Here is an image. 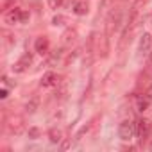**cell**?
Returning a JSON list of instances; mask_svg holds the SVG:
<instances>
[{
  "label": "cell",
  "mask_w": 152,
  "mask_h": 152,
  "mask_svg": "<svg viewBox=\"0 0 152 152\" xmlns=\"http://www.w3.org/2000/svg\"><path fill=\"white\" fill-rule=\"evenodd\" d=\"M52 22H54V25H63V22H66V18L64 16H56Z\"/></svg>",
  "instance_id": "obj_13"
},
{
  "label": "cell",
  "mask_w": 152,
  "mask_h": 152,
  "mask_svg": "<svg viewBox=\"0 0 152 152\" xmlns=\"http://www.w3.org/2000/svg\"><path fill=\"white\" fill-rule=\"evenodd\" d=\"M148 106H150V99H148V97L138 95V97L134 99V107H136V111H140V113H145V111L148 109Z\"/></svg>",
  "instance_id": "obj_9"
},
{
  "label": "cell",
  "mask_w": 152,
  "mask_h": 152,
  "mask_svg": "<svg viewBox=\"0 0 152 152\" xmlns=\"http://www.w3.org/2000/svg\"><path fill=\"white\" fill-rule=\"evenodd\" d=\"M150 48H152V36H150L148 32H145V34L140 38V41H138V56H140V57L148 56Z\"/></svg>",
  "instance_id": "obj_3"
},
{
  "label": "cell",
  "mask_w": 152,
  "mask_h": 152,
  "mask_svg": "<svg viewBox=\"0 0 152 152\" xmlns=\"http://www.w3.org/2000/svg\"><path fill=\"white\" fill-rule=\"evenodd\" d=\"M148 134H150V122L145 120V118H140L136 122V136L143 141V140L148 138Z\"/></svg>",
  "instance_id": "obj_5"
},
{
  "label": "cell",
  "mask_w": 152,
  "mask_h": 152,
  "mask_svg": "<svg viewBox=\"0 0 152 152\" xmlns=\"http://www.w3.org/2000/svg\"><path fill=\"white\" fill-rule=\"evenodd\" d=\"M57 83H59V77H57V73H54V72H47L43 77H41V86L43 88L57 86Z\"/></svg>",
  "instance_id": "obj_7"
},
{
  "label": "cell",
  "mask_w": 152,
  "mask_h": 152,
  "mask_svg": "<svg viewBox=\"0 0 152 152\" xmlns=\"http://www.w3.org/2000/svg\"><path fill=\"white\" fill-rule=\"evenodd\" d=\"M48 136H50V141H52V143H61V140H63V131H61V129H52V131L48 132Z\"/></svg>",
  "instance_id": "obj_12"
},
{
  "label": "cell",
  "mask_w": 152,
  "mask_h": 152,
  "mask_svg": "<svg viewBox=\"0 0 152 152\" xmlns=\"http://www.w3.org/2000/svg\"><path fill=\"white\" fill-rule=\"evenodd\" d=\"M34 48H36V52H38V54H41V56H45V54H48V48H50V43H48V38H47V36H39V38H36V43H34Z\"/></svg>",
  "instance_id": "obj_6"
},
{
  "label": "cell",
  "mask_w": 152,
  "mask_h": 152,
  "mask_svg": "<svg viewBox=\"0 0 152 152\" xmlns=\"http://www.w3.org/2000/svg\"><path fill=\"white\" fill-rule=\"evenodd\" d=\"M0 97H2V99H6V97H7V90H6V88L0 91Z\"/></svg>",
  "instance_id": "obj_14"
},
{
  "label": "cell",
  "mask_w": 152,
  "mask_h": 152,
  "mask_svg": "<svg viewBox=\"0 0 152 152\" xmlns=\"http://www.w3.org/2000/svg\"><path fill=\"white\" fill-rule=\"evenodd\" d=\"M23 120L20 118V116H13L11 118V124H9V129L15 132V134H20L22 131H23V124H22Z\"/></svg>",
  "instance_id": "obj_10"
},
{
  "label": "cell",
  "mask_w": 152,
  "mask_h": 152,
  "mask_svg": "<svg viewBox=\"0 0 152 152\" xmlns=\"http://www.w3.org/2000/svg\"><path fill=\"white\" fill-rule=\"evenodd\" d=\"M31 63H32V56H31V54H23V56L20 57V61H18L16 64H13V72H25Z\"/></svg>",
  "instance_id": "obj_8"
},
{
  "label": "cell",
  "mask_w": 152,
  "mask_h": 152,
  "mask_svg": "<svg viewBox=\"0 0 152 152\" xmlns=\"http://www.w3.org/2000/svg\"><path fill=\"white\" fill-rule=\"evenodd\" d=\"M72 9H73V13L77 15V16H84V15H88V4H86V2H79V0H77V2L73 4Z\"/></svg>",
  "instance_id": "obj_11"
},
{
  "label": "cell",
  "mask_w": 152,
  "mask_h": 152,
  "mask_svg": "<svg viewBox=\"0 0 152 152\" xmlns=\"http://www.w3.org/2000/svg\"><path fill=\"white\" fill-rule=\"evenodd\" d=\"M118 136H120V140L122 141H129V140H132L134 136H136V124L132 122V120H124L122 124H120V127H118Z\"/></svg>",
  "instance_id": "obj_1"
},
{
  "label": "cell",
  "mask_w": 152,
  "mask_h": 152,
  "mask_svg": "<svg viewBox=\"0 0 152 152\" xmlns=\"http://www.w3.org/2000/svg\"><path fill=\"white\" fill-rule=\"evenodd\" d=\"M141 4H143V0H136V2L132 4V7H131V11H129V18H127L125 32H127V31H132V27H134V23H136V20H138V15H140V7H141Z\"/></svg>",
  "instance_id": "obj_4"
},
{
  "label": "cell",
  "mask_w": 152,
  "mask_h": 152,
  "mask_svg": "<svg viewBox=\"0 0 152 152\" xmlns=\"http://www.w3.org/2000/svg\"><path fill=\"white\" fill-rule=\"evenodd\" d=\"M27 20H29V13L23 11V9H20V7H13L11 11L6 13V22L11 23V25H15V23H23V22H27Z\"/></svg>",
  "instance_id": "obj_2"
},
{
  "label": "cell",
  "mask_w": 152,
  "mask_h": 152,
  "mask_svg": "<svg viewBox=\"0 0 152 152\" xmlns=\"http://www.w3.org/2000/svg\"><path fill=\"white\" fill-rule=\"evenodd\" d=\"M148 148H150V150H152V143H150V145H148Z\"/></svg>",
  "instance_id": "obj_15"
}]
</instances>
